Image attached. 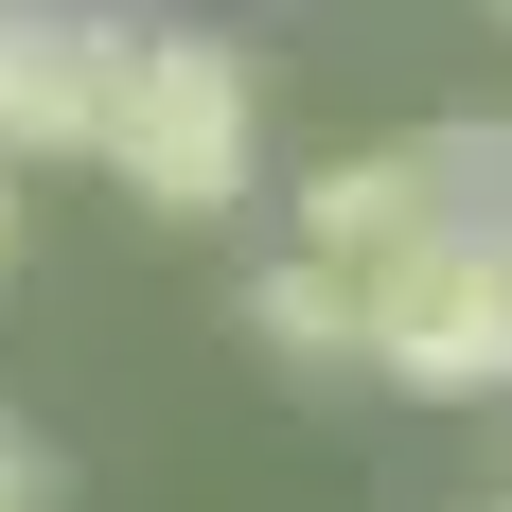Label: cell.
<instances>
[{
	"label": "cell",
	"instance_id": "obj_6",
	"mask_svg": "<svg viewBox=\"0 0 512 512\" xmlns=\"http://www.w3.org/2000/svg\"><path fill=\"white\" fill-rule=\"evenodd\" d=\"M0 512H53V477H36V442L0 424Z\"/></svg>",
	"mask_w": 512,
	"mask_h": 512
},
{
	"label": "cell",
	"instance_id": "obj_4",
	"mask_svg": "<svg viewBox=\"0 0 512 512\" xmlns=\"http://www.w3.org/2000/svg\"><path fill=\"white\" fill-rule=\"evenodd\" d=\"M89 89H106V0H0V159H89Z\"/></svg>",
	"mask_w": 512,
	"mask_h": 512
},
{
	"label": "cell",
	"instance_id": "obj_7",
	"mask_svg": "<svg viewBox=\"0 0 512 512\" xmlns=\"http://www.w3.org/2000/svg\"><path fill=\"white\" fill-rule=\"evenodd\" d=\"M0 265H18V159H0Z\"/></svg>",
	"mask_w": 512,
	"mask_h": 512
},
{
	"label": "cell",
	"instance_id": "obj_3",
	"mask_svg": "<svg viewBox=\"0 0 512 512\" xmlns=\"http://www.w3.org/2000/svg\"><path fill=\"white\" fill-rule=\"evenodd\" d=\"M354 371H389V389H424V407L512 389V230H460V248H424L407 283H371Z\"/></svg>",
	"mask_w": 512,
	"mask_h": 512
},
{
	"label": "cell",
	"instance_id": "obj_2",
	"mask_svg": "<svg viewBox=\"0 0 512 512\" xmlns=\"http://www.w3.org/2000/svg\"><path fill=\"white\" fill-rule=\"evenodd\" d=\"M460 230H512V124H407V142H371V159H318L283 248L371 318V283H407Z\"/></svg>",
	"mask_w": 512,
	"mask_h": 512
},
{
	"label": "cell",
	"instance_id": "obj_8",
	"mask_svg": "<svg viewBox=\"0 0 512 512\" xmlns=\"http://www.w3.org/2000/svg\"><path fill=\"white\" fill-rule=\"evenodd\" d=\"M495 18H512V0H495Z\"/></svg>",
	"mask_w": 512,
	"mask_h": 512
},
{
	"label": "cell",
	"instance_id": "obj_5",
	"mask_svg": "<svg viewBox=\"0 0 512 512\" xmlns=\"http://www.w3.org/2000/svg\"><path fill=\"white\" fill-rule=\"evenodd\" d=\"M248 336H265L283 371H354V301H336L301 248H265V265H248Z\"/></svg>",
	"mask_w": 512,
	"mask_h": 512
},
{
	"label": "cell",
	"instance_id": "obj_1",
	"mask_svg": "<svg viewBox=\"0 0 512 512\" xmlns=\"http://www.w3.org/2000/svg\"><path fill=\"white\" fill-rule=\"evenodd\" d=\"M89 177H124L142 212L212 230L265 195V89L212 18H106V89H89Z\"/></svg>",
	"mask_w": 512,
	"mask_h": 512
},
{
	"label": "cell",
	"instance_id": "obj_9",
	"mask_svg": "<svg viewBox=\"0 0 512 512\" xmlns=\"http://www.w3.org/2000/svg\"><path fill=\"white\" fill-rule=\"evenodd\" d=\"M495 512H512V495H495Z\"/></svg>",
	"mask_w": 512,
	"mask_h": 512
}]
</instances>
